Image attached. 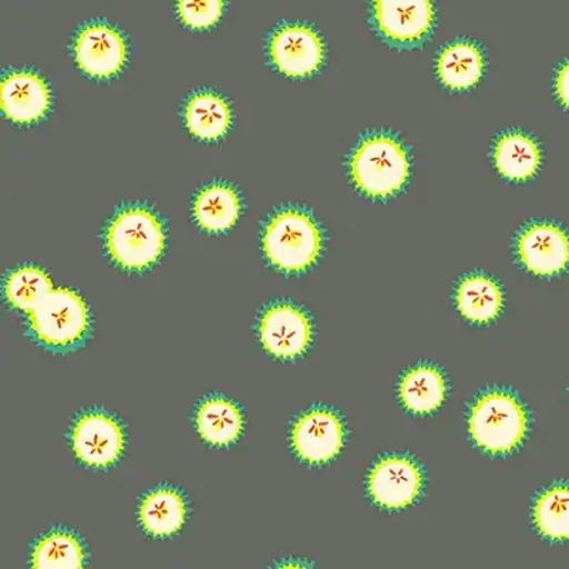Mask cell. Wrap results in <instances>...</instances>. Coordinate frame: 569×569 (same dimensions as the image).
<instances>
[{
  "instance_id": "1",
  "label": "cell",
  "mask_w": 569,
  "mask_h": 569,
  "mask_svg": "<svg viewBox=\"0 0 569 569\" xmlns=\"http://www.w3.org/2000/svg\"><path fill=\"white\" fill-rule=\"evenodd\" d=\"M350 178L365 196L375 200L393 197L410 174L409 154L399 140L389 134L365 137L349 162Z\"/></svg>"
},
{
  "instance_id": "2",
  "label": "cell",
  "mask_w": 569,
  "mask_h": 569,
  "mask_svg": "<svg viewBox=\"0 0 569 569\" xmlns=\"http://www.w3.org/2000/svg\"><path fill=\"white\" fill-rule=\"evenodd\" d=\"M106 243L117 266L127 271H144L164 252V228L149 208H126L107 228Z\"/></svg>"
},
{
  "instance_id": "3",
  "label": "cell",
  "mask_w": 569,
  "mask_h": 569,
  "mask_svg": "<svg viewBox=\"0 0 569 569\" xmlns=\"http://www.w3.org/2000/svg\"><path fill=\"white\" fill-rule=\"evenodd\" d=\"M262 243L273 267L282 272L299 273L318 261L323 237L309 213L288 208L269 220Z\"/></svg>"
},
{
  "instance_id": "4",
  "label": "cell",
  "mask_w": 569,
  "mask_h": 569,
  "mask_svg": "<svg viewBox=\"0 0 569 569\" xmlns=\"http://www.w3.org/2000/svg\"><path fill=\"white\" fill-rule=\"evenodd\" d=\"M472 441L490 455H508L520 447L528 430L525 406L508 391L492 390L472 405L469 418Z\"/></svg>"
},
{
  "instance_id": "5",
  "label": "cell",
  "mask_w": 569,
  "mask_h": 569,
  "mask_svg": "<svg viewBox=\"0 0 569 569\" xmlns=\"http://www.w3.org/2000/svg\"><path fill=\"white\" fill-rule=\"evenodd\" d=\"M29 327L44 347H74L88 333V307L78 292L68 288L53 289L30 312Z\"/></svg>"
},
{
  "instance_id": "6",
  "label": "cell",
  "mask_w": 569,
  "mask_h": 569,
  "mask_svg": "<svg viewBox=\"0 0 569 569\" xmlns=\"http://www.w3.org/2000/svg\"><path fill=\"white\" fill-rule=\"evenodd\" d=\"M258 335L269 355L278 359H297L312 342V325L301 309L291 303H277L262 315Z\"/></svg>"
},
{
  "instance_id": "7",
  "label": "cell",
  "mask_w": 569,
  "mask_h": 569,
  "mask_svg": "<svg viewBox=\"0 0 569 569\" xmlns=\"http://www.w3.org/2000/svg\"><path fill=\"white\" fill-rule=\"evenodd\" d=\"M272 63L288 78L301 79L317 73L325 59L322 39L305 24H284L269 40Z\"/></svg>"
},
{
  "instance_id": "8",
  "label": "cell",
  "mask_w": 569,
  "mask_h": 569,
  "mask_svg": "<svg viewBox=\"0 0 569 569\" xmlns=\"http://www.w3.org/2000/svg\"><path fill=\"white\" fill-rule=\"evenodd\" d=\"M71 447L86 466L104 469L120 459L124 449V433L117 420L100 411L86 413L76 420L71 431Z\"/></svg>"
},
{
  "instance_id": "9",
  "label": "cell",
  "mask_w": 569,
  "mask_h": 569,
  "mask_svg": "<svg viewBox=\"0 0 569 569\" xmlns=\"http://www.w3.org/2000/svg\"><path fill=\"white\" fill-rule=\"evenodd\" d=\"M345 427L337 413L313 409L295 421L291 445L299 459L309 465H325L342 450Z\"/></svg>"
},
{
  "instance_id": "10",
  "label": "cell",
  "mask_w": 569,
  "mask_h": 569,
  "mask_svg": "<svg viewBox=\"0 0 569 569\" xmlns=\"http://www.w3.org/2000/svg\"><path fill=\"white\" fill-rule=\"evenodd\" d=\"M423 475L408 457L391 456L380 460L370 471L369 495L376 505L388 510H401L420 496Z\"/></svg>"
},
{
  "instance_id": "11",
  "label": "cell",
  "mask_w": 569,
  "mask_h": 569,
  "mask_svg": "<svg viewBox=\"0 0 569 569\" xmlns=\"http://www.w3.org/2000/svg\"><path fill=\"white\" fill-rule=\"evenodd\" d=\"M74 58L79 68L91 78H113L126 64V40L109 24H88L76 36Z\"/></svg>"
},
{
  "instance_id": "12",
  "label": "cell",
  "mask_w": 569,
  "mask_h": 569,
  "mask_svg": "<svg viewBox=\"0 0 569 569\" xmlns=\"http://www.w3.org/2000/svg\"><path fill=\"white\" fill-rule=\"evenodd\" d=\"M517 253L533 276H558L569 266V237L553 223H532L518 237Z\"/></svg>"
},
{
  "instance_id": "13",
  "label": "cell",
  "mask_w": 569,
  "mask_h": 569,
  "mask_svg": "<svg viewBox=\"0 0 569 569\" xmlns=\"http://www.w3.org/2000/svg\"><path fill=\"white\" fill-rule=\"evenodd\" d=\"M373 19L390 42L413 44L430 33L435 10L431 0H378Z\"/></svg>"
},
{
  "instance_id": "14",
  "label": "cell",
  "mask_w": 569,
  "mask_h": 569,
  "mask_svg": "<svg viewBox=\"0 0 569 569\" xmlns=\"http://www.w3.org/2000/svg\"><path fill=\"white\" fill-rule=\"evenodd\" d=\"M50 90L32 71H12L4 76L0 101L4 116L13 123L33 124L50 109Z\"/></svg>"
},
{
  "instance_id": "15",
  "label": "cell",
  "mask_w": 569,
  "mask_h": 569,
  "mask_svg": "<svg viewBox=\"0 0 569 569\" xmlns=\"http://www.w3.org/2000/svg\"><path fill=\"white\" fill-rule=\"evenodd\" d=\"M495 164L507 180H530L541 166L540 147L536 140L520 131L502 134L496 142Z\"/></svg>"
},
{
  "instance_id": "16",
  "label": "cell",
  "mask_w": 569,
  "mask_h": 569,
  "mask_svg": "<svg viewBox=\"0 0 569 569\" xmlns=\"http://www.w3.org/2000/svg\"><path fill=\"white\" fill-rule=\"evenodd\" d=\"M443 373L433 366L421 365L409 370L399 385V396L406 410L415 415H430L446 399Z\"/></svg>"
},
{
  "instance_id": "17",
  "label": "cell",
  "mask_w": 569,
  "mask_h": 569,
  "mask_svg": "<svg viewBox=\"0 0 569 569\" xmlns=\"http://www.w3.org/2000/svg\"><path fill=\"white\" fill-rule=\"evenodd\" d=\"M232 123L231 107L211 91L191 96L186 107V126L197 139L216 141L228 133Z\"/></svg>"
},
{
  "instance_id": "18",
  "label": "cell",
  "mask_w": 569,
  "mask_h": 569,
  "mask_svg": "<svg viewBox=\"0 0 569 569\" xmlns=\"http://www.w3.org/2000/svg\"><path fill=\"white\" fill-rule=\"evenodd\" d=\"M194 218L202 230L220 233L231 230L240 217L241 201L237 191L227 184H211L197 196Z\"/></svg>"
},
{
  "instance_id": "19",
  "label": "cell",
  "mask_w": 569,
  "mask_h": 569,
  "mask_svg": "<svg viewBox=\"0 0 569 569\" xmlns=\"http://www.w3.org/2000/svg\"><path fill=\"white\" fill-rule=\"evenodd\" d=\"M196 423L201 439L211 446H230L241 436L243 419L241 410L232 401L210 398L197 410Z\"/></svg>"
},
{
  "instance_id": "20",
  "label": "cell",
  "mask_w": 569,
  "mask_h": 569,
  "mask_svg": "<svg viewBox=\"0 0 569 569\" xmlns=\"http://www.w3.org/2000/svg\"><path fill=\"white\" fill-rule=\"evenodd\" d=\"M187 507L180 492L162 487L144 497L140 507L142 528L154 537H171L186 522Z\"/></svg>"
},
{
  "instance_id": "21",
  "label": "cell",
  "mask_w": 569,
  "mask_h": 569,
  "mask_svg": "<svg viewBox=\"0 0 569 569\" xmlns=\"http://www.w3.org/2000/svg\"><path fill=\"white\" fill-rule=\"evenodd\" d=\"M456 305L462 317L471 322L490 323L501 313L505 298L496 281L476 273L460 282L456 291Z\"/></svg>"
},
{
  "instance_id": "22",
  "label": "cell",
  "mask_w": 569,
  "mask_h": 569,
  "mask_svg": "<svg viewBox=\"0 0 569 569\" xmlns=\"http://www.w3.org/2000/svg\"><path fill=\"white\" fill-rule=\"evenodd\" d=\"M485 73L481 50L470 42H457L443 50L437 60V74L446 88L467 90L479 83Z\"/></svg>"
},
{
  "instance_id": "23",
  "label": "cell",
  "mask_w": 569,
  "mask_h": 569,
  "mask_svg": "<svg viewBox=\"0 0 569 569\" xmlns=\"http://www.w3.org/2000/svg\"><path fill=\"white\" fill-rule=\"evenodd\" d=\"M533 525L552 541L569 540V486H553L537 498Z\"/></svg>"
},
{
  "instance_id": "24",
  "label": "cell",
  "mask_w": 569,
  "mask_h": 569,
  "mask_svg": "<svg viewBox=\"0 0 569 569\" xmlns=\"http://www.w3.org/2000/svg\"><path fill=\"white\" fill-rule=\"evenodd\" d=\"M52 291V279L36 267L18 268L9 273L4 283L8 302L23 312H32L46 295Z\"/></svg>"
},
{
  "instance_id": "25",
  "label": "cell",
  "mask_w": 569,
  "mask_h": 569,
  "mask_svg": "<svg viewBox=\"0 0 569 569\" xmlns=\"http://www.w3.org/2000/svg\"><path fill=\"white\" fill-rule=\"evenodd\" d=\"M83 547L78 538L66 531H54L36 543L32 567L39 569L81 568Z\"/></svg>"
},
{
  "instance_id": "26",
  "label": "cell",
  "mask_w": 569,
  "mask_h": 569,
  "mask_svg": "<svg viewBox=\"0 0 569 569\" xmlns=\"http://www.w3.org/2000/svg\"><path fill=\"white\" fill-rule=\"evenodd\" d=\"M223 0H177V12L187 28L206 30L220 22Z\"/></svg>"
},
{
  "instance_id": "27",
  "label": "cell",
  "mask_w": 569,
  "mask_h": 569,
  "mask_svg": "<svg viewBox=\"0 0 569 569\" xmlns=\"http://www.w3.org/2000/svg\"><path fill=\"white\" fill-rule=\"evenodd\" d=\"M556 93L562 106L569 109V62L558 71L556 79Z\"/></svg>"
},
{
  "instance_id": "28",
  "label": "cell",
  "mask_w": 569,
  "mask_h": 569,
  "mask_svg": "<svg viewBox=\"0 0 569 569\" xmlns=\"http://www.w3.org/2000/svg\"><path fill=\"white\" fill-rule=\"evenodd\" d=\"M375 2H378V0H375Z\"/></svg>"
}]
</instances>
